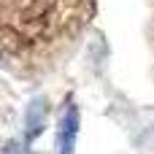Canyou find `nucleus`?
Returning a JSON list of instances; mask_svg holds the SVG:
<instances>
[{
  "label": "nucleus",
  "instance_id": "obj_2",
  "mask_svg": "<svg viewBox=\"0 0 154 154\" xmlns=\"http://www.w3.org/2000/svg\"><path fill=\"white\" fill-rule=\"evenodd\" d=\"M76 135H79V108H76V103H70L68 111L62 114V122H60V133H57V154H73Z\"/></svg>",
  "mask_w": 154,
  "mask_h": 154
},
{
  "label": "nucleus",
  "instance_id": "obj_1",
  "mask_svg": "<svg viewBox=\"0 0 154 154\" xmlns=\"http://www.w3.org/2000/svg\"><path fill=\"white\" fill-rule=\"evenodd\" d=\"M84 22V0H3L5 60L51 57L54 46L73 38Z\"/></svg>",
  "mask_w": 154,
  "mask_h": 154
},
{
  "label": "nucleus",
  "instance_id": "obj_3",
  "mask_svg": "<svg viewBox=\"0 0 154 154\" xmlns=\"http://www.w3.org/2000/svg\"><path fill=\"white\" fill-rule=\"evenodd\" d=\"M46 116H49V103H46V97H35V100L27 106V114H24V138H27V141H35V138L43 133Z\"/></svg>",
  "mask_w": 154,
  "mask_h": 154
}]
</instances>
